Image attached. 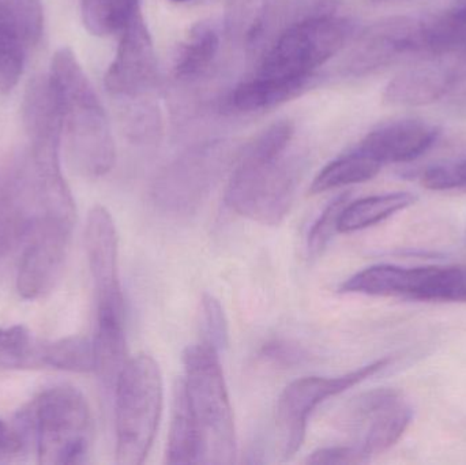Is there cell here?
<instances>
[{
    "instance_id": "obj_33",
    "label": "cell",
    "mask_w": 466,
    "mask_h": 465,
    "mask_svg": "<svg viewBox=\"0 0 466 465\" xmlns=\"http://www.w3.org/2000/svg\"><path fill=\"white\" fill-rule=\"evenodd\" d=\"M202 314L208 335L207 343L218 351L226 349L228 346V321L223 306L213 295L205 294L202 298Z\"/></svg>"
},
{
    "instance_id": "obj_7",
    "label": "cell",
    "mask_w": 466,
    "mask_h": 465,
    "mask_svg": "<svg viewBox=\"0 0 466 465\" xmlns=\"http://www.w3.org/2000/svg\"><path fill=\"white\" fill-rule=\"evenodd\" d=\"M353 25L345 16H320L290 27L259 56L255 76L312 78L350 41Z\"/></svg>"
},
{
    "instance_id": "obj_9",
    "label": "cell",
    "mask_w": 466,
    "mask_h": 465,
    "mask_svg": "<svg viewBox=\"0 0 466 465\" xmlns=\"http://www.w3.org/2000/svg\"><path fill=\"white\" fill-rule=\"evenodd\" d=\"M390 362V358H385L344 376L306 377L288 385L279 396L276 409L277 442L282 460H289L300 450L309 417L323 401L361 384L388 368Z\"/></svg>"
},
{
    "instance_id": "obj_2",
    "label": "cell",
    "mask_w": 466,
    "mask_h": 465,
    "mask_svg": "<svg viewBox=\"0 0 466 465\" xmlns=\"http://www.w3.org/2000/svg\"><path fill=\"white\" fill-rule=\"evenodd\" d=\"M48 78L71 167L85 177H104L116 161L111 123L92 82L67 46L52 57Z\"/></svg>"
},
{
    "instance_id": "obj_21",
    "label": "cell",
    "mask_w": 466,
    "mask_h": 465,
    "mask_svg": "<svg viewBox=\"0 0 466 465\" xmlns=\"http://www.w3.org/2000/svg\"><path fill=\"white\" fill-rule=\"evenodd\" d=\"M29 30L15 16L0 8V93L7 95L18 85L27 54L37 45Z\"/></svg>"
},
{
    "instance_id": "obj_11",
    "label": "cell",
    "mask_w": 466,
    "mask_h": 465,
    "mask_svg": "<svg viewBox=\"0 0 466 465\" xmlns=\"http://www.w3.org/2000/svg\"><path fill=\"white\" fill-rule=\"evenodd\" d=\"M74 223L54 216L35 218L16 273V289L24 299H41L55 288L65 268Z\"/></svg>"
},
{
    "instance_id": "obj_38",
    "label": "cell",
    "mask_w": 466,
    "mask_h": 465,
    "mask_svg": "<svg viewBox=\"0 0 466 465\" xmlns=\"http://www.w3.org/2000/svg\"><path fill=\"white\" fill-rule=\"evenodd\" d=\"M374 3H399V2H408V0H371Z\"/></svg>"
},
{
    "instance_id": "obj_40",
    "label": "cell",
    "mask_w": 466,
    "mask_h": 465,
    "mask_svg": "<svg viewBox=\"0 0 466 465\" xmlns=\"http://www.w3.org/2000/svg\"><path fill=\"white\" fill-rule=\"evenodd\" d=\"M466 0H459V3H464Z\"/></svg>"
},
{
    "instance_id": "obj_14",
    "label": "cell",
    "mask_w": 466,
    "mask_h": 465,
    "mask_svg": "<svg viewBox=\"0 0 466 465\" xmlns=\"http://www.w3.org/2000/svg\"><path fill=\"white\" fill-rule=\"evenodd\" d=\"M466 87L465 57L431 56L405 68L389 82L386 103L393 106H420L437 103L446 96Z\"/></svg>"
},
{
    "instance_id": "obj_26",
    "label": "cell",
    "mask_w": 466,
    "mask_h": 465,
    "mask_svg": "<svg viewBox=\"0 0 466 465\" xmlns=\"http://www.w3.org/2000/svg\"><path fill=\"white\" fill-rule=\"evenodd\" d=\"M25 191L26 182L22 172L0 183V256L32 227L33 220L25 212Z\"/></svg>"
},
{
    "instance_id": "obj_31",
    "label": "cell",
    "mask_w": 466,
    "mask_h": 465,
    "mask_svg": "<svg viewBox=\"0 0 466 465\" xmlns=\"http://www.w3.org/2000/svg\"><path fill=\"white\" fill-rule=\"evenodd\" d=\"M421 185L435 191L466 188V155L457 160L434 164L424 169Z\"/></svg>"
},
{
    "instance_id": "obj_19",
    "label": "cell",
    "mask_w": 466,
    "mask_h": 465,
    "mask_svg": "<svg viewBox=\"0 0 466 465\" xmlns=\"http://www.w3.org/2000/svg\"><path fill=\"white\" fill-rule=\"evenodd\" d=\"M312 78H277L254 76L233 89L228 103L238 112H259L281 106L311 86Z\"/></svg>"
},
{
    "instance_id": "obj_23",
    "label": "cell",
    "mask_w": 466,
    "mask_h": 465,
    "mask_svg": "<svg viewBox=\"0 0 466 465\" xmlns=\"http://www.w3.org/2000/svg\"><path fill=\"white\" fill-rule=\"evenodd\" d=\"M199 461H201V448H199L198 433L191 417L185 384L180 379L174 390L167 463L199 464Z\"/></svg>"
},
{
    "instance_id": "obj_16",
    "label": "cell",
    "mask_w": 466,
    "mask_h": 465,
    "mask_svg": "<svg viewBox=\"0 0 466 465\" xmlns=\"http://www.w3.org/2000/svg\"><path fill=\"white\" fill-rule=\"evenodd\" d=\"M85 248L97 295V313L125 316L117 265L119 240L116 227L111 213L101 205H96L87 215Z\"/></svg>"
},
{
    "instance_id": "obj_10",
    "label": "cell",
    "mask_w": 466,
    "mask_h": 465,
    "mask_svg": "<svg viewBox=\"0 0 466 465\" xmlns=\"http://www.w3.org/2000/svg\"><path fill=\"white\" fill-rule=\"evenodd\" d=\"M426 55V19L390 16L367 26L353 41L344 60V73L366 76L396 63Z\"/></svg>"
},
{
    "instance_id": "obj_8",
    "label": "cell",
    "mask_w": 466,
    "mask_h": 465,
    "mask_svg": "<svg viewBox=\"0 0 466 465\" xmlns=\"http://www.w3.org/2000/svg\"><path fill=\"white\" fill-rule=\"evenodd\" d=\"M339 292L421 302L466 303V265L420 268L374 265L347 278Z\"/></svg>"
},
{
    "instance_id": "obj_5",
    "label": "cell",
    "mask_w": 466,
    "mask_h": 465,
    "mask_svg": "<svg viewBox=\"0 0 466 465\" xmlns=\"http://www.w3.org/2000/svg\"><path fill=\"white\" fill-rule=\"evenodd\" d=\"M116 461L139 465L147 460L163 411V379L157 362L141 354L128 359L115 388Z\"/></svg>"
},
{
    "instance_id": "obj_3",
    "label": "cell",
    "mask_w": 466,
    "mask_h": 465,
    "mask_svg": "<svg viewBox=\"0 0 466 465\" xmlns=\"http://www.w3.org/2000/svg\"><path fill=\"white\" fill-rule=\"evenodd\" d=\"M22 119L30 142V185L40 213L76 218V202L60 168L62 123L48 76H35L30 81Z\"/></svg>"
},
{
    "instance_id": "obj_20",
    "label": "cell",
    "mask_w": 466,
    "mask_h": 465,
    "mask_svg": "<svg viewBox=\"0 0 466 465\" xmlns=\"http://www.w3.org/2000/svg\"><path fill=\"white\" fill-rule=\"evenodd\" d=\"M95 373L106 390H114L120 374L127 365L123 316L115 313H97V329L93 339Z\"/></svg>"
},
{
    "instance_id": "obj_34",
    "label": "cell",
    "mask_w": 466,
    "mask_h": 465,
    "mask_svg": "<svg viewBox=\"0 0 466 465\" xmlns=\"http://www.w3.org/2000/svg\"><path fill=\"white\" fill-rule=\"evenodd\" d=\"M0 7L19 19L35 38L44 32V13L41 0H0Z\"/></svg>"
},
{
    "instance_id": "obj_4",
    "label": "cell",
    "mask_w": 466,
    "mask_h": 465,
    "mask_svg": "<svg viewBox=\"0 0 466 465\" xmlns=\"http://www.w3.org/2000/svg\"><path fill=\"white\" fill-rule=\"evenodd\" d=\"M183 363V384L201 448L199 464H232L235 420L218 351L210 344H197L186 349Z\"/></svg>"
},
{
    "instance_id": "obj_6",
    "label": "cell",
    "mask_w": 466,
    "mask_h": 465,
    "mask_svg": "<svg viewBox=\"0 0 466 465\" xmlns=\"http://www.w3.org/2000/svg\"><path fill=\"white\" fill-rule=\"evenodd\" d=\"M25 422L35 436L38 463H86L95 430L89 404L76 388L62 385L41 393Z\"/></svg>"
},
{
    "instance_id": "obj_35",
    "label": "cell",
    "mask_w": 466,
    "mask_h": 465,
    "mask_svg": "<svg viewBox=\"0 0 466 465\" xmlns=\"http://www.w3.org/2000/svg\"><path fill=\"white\" fill-rule=\"evenodd\" d=\"M367 461H370V458L359 445H355V447L320 448L307 459L309 464L326 465L364 464Z\"/></svg>"
},
{
    "instance_id": "obj_17",
    "label": "cell",
    "mask_w": 466,
    "mask_h": 465,
    "mask_svg": "<svg viewBox=\"0 0 466 465\" xmlns=\"http://www.w3.org/2000/svg\"><path fill=\"white\" fill-rule=\"evenodd\" d=\"M440 134L437 126L424 120H393L367 134L356 147L382 166L410 163L429 152Z\"/></svg>"
},
{
    "instance_id": "obj_1",
    "label": "cell",
    "mask_w": 466,
    "mask_h": 465,
    "mask_svg": "<svg viewBox=\"0 0 466 465\" xmlns=\"http://www.w3.org/2000/svg\"><path fill=\"white\" fill-rule=\"evenodd\" d=\"M293 136V123L279 120L244 147L227 186L229 209L263 226L287 217L301 172L300 161L288 157Z\"/></svg>"
},
{
    "instance_id": "obj_28",
    "label": "cell",
    "mask_w": 466,
    "mask_h": 465,
    "mask_svg": "<svg viewBox=\"0 0 466 465\" xmlns=\"http://www.w3.org/2000/svg\"><path fill=\"white\" fill-rule=\"evenodd\" d=\"M46 341L35 338L22 325L0 328V369L3 370H35L46 369Z\"/></svg>"
},
{
    "instance_id": "obj_29",
    "label": "cell",
    "mask_w": 466,
    "mask_h": 465,
    "mask_svg": "<svg viewBox=\"0 0 466 465\" xmlns=\"http://www.w3.org/2000/svg\"><path fill=\"white\" fill-rule=\"evenodd\" d=\"M429 56L465 57L466 59V2L435 18L426 19Z\"/></svg>"
},
{
    "instance_id": "obj_39",
    "label": "cell",
    "mask_w": 466,
    "mask_h": 465,
    "mask_svg": "<svg viewBox=\"0 0 466 465\" xmlns=\"http://www.w3.org/2000/svg\"><path fill=\"white\" fill-rule=\"evenodd\" d=\"M172 2L183 3V2H190V0H172Z\"/></svg>"
},
{
    "instance_id": "obj_22",
    "label": "cell",
    "mask_w": 466,
    "mask_h": 465,
    "mask_svg": "<svg viewBox=\"0 0 466 465\" xmlns=\"http://www.w3.org/2000/svg\"><path fill=\"white\" fill-rule=\"evenodd\" d=\"M416 197L407 191L400 193L380 194L366 197L358 201L348 202L342 209L337 223V232L350 234L370 228L396 213L412 207Z\"/></svg>"
},
{
    "instance_id": "obj_13",
    "label": "cell",
    "mask_w": 466,
    "mask_h": 465,
    "mask_svg": "<svg viewBox=\"0 0 466 465\" xmlns=\"http://www.w3.org/2000/svg\"><path fill=\"white\" fill-rule=\"evenodd\" d=\"M413 411L400 390H371L359 396L348 407L347 423L360 431L359 447L370 459L390 450L412 422Z\"/></svg>"
},
{
    "instance_id": "obj_18",
    "label": "cell",
    "mask_w": 466,
    "mask_h": 465,
    "mask_svg": "<svg viewBox=\"0 0 466 465\" xmlns=\"http://www.w3.org/2000/svg\"><path fill=\"white\" fill-rule=\"evenodd\" d=\"M341 0H273L249 30L248 44L254 54L262 55L274 40L296 25L309 19L339 14Z\"/></svg>"
},
{
    "instance_id": "obj_32",
    "label": "cell",
    "mask_w": 466,
    "mask_h": 465,
    "mask_svg": "<svg viewBox=\"0 0 466 465\" xmlns=\"http://www.w3.org/2000/svg\"><path fill=\"white\" fill-rule=\"evenodd\" d=\"M348 202H350V194H341L323 209L318 220L315 221L309 234V251L312 257L319 256L330 242L334 232H337L339 215Z\"/></svg>"
},
{
    "instance_id": "obj_24",
    "label": "cell",
    "mask_w": 466,
    "mask_h": 465,
    "mask_svg": "<svg viewBox=\"0 0 466 465\" xmlns=\"http://www.w3.org/2000/svg\"><path fill=\"white\" fill-rule=\"evenodd\" d=\"M220 51V35L213 25L199 22L191 27L186 40L180 44L175 57L174 71L177 78H198L215 62Z\"/></svg>"
},
{
    "instance_id": "obj_36",
    "label": "cell",
    "mask_w": 466,
    "mask_h": 465,
    "mask_svg": "<svg viewBox=\"0 0 466 465\" xmlns=\"http://www.w3.org/2000/svg\"><path fill=\"white\" fill-rule=\"evenodd\" d=\"M260 357L263 359L270 360L274 365L290 368V366L303 363L309 355H307L306 349H301L298 344L287 340H273L262 347Z\"/></svg>"
},
{
    "instance_id": "obj_15",
    "label": "cell",
    "mask_w": 466,
    "mask_h": 465,
    "mask_svg": "<svg viewBox=\"0 0 466 465\" xmlns=\"http://www.w3.org/2000/svg\"><path fill=\"white\" fill-rule=\"evenodd\" d=\"M157 56L142 10L120 35L104 84L116 97H138L157 81Z\"/></svg>"
},
{
    "instance_id": "obj_37",
    "label": "cell",
    "mask_w": 466,
    "mask_h": 465,
    "mask_svg": "<svg viewBox=\"0 0 466 465\" xmlns=\"http://www.w3.org/2000/svg\"><path fill=\"white\" fill-rule=\"evenodd\" d=\"M24 436L18 429L0 420V464L13 463L25 452Z\"/></svg>"
},
{
    "instance_id": "obj_25",
    "label": "cell",
    "mask_w": 466,
    "mask_h": 465,
    "mask_svg": "<svg viewBox=\"0 0 466 465\" xmlns=\"http://www.w3.org/2000/svg\"><path fill=\"white\" fill-rule=\"evenodd\" d=\"M382 164L355 147L350 152L330 161L312 182L311 194L325 193L334 188L347 187L369 182L380 174Z\"/></svg>"
},
{
    "instance_id": "obj_30",
    "label": "cell",
    "mask_w": 466,
    "mask_h": 465,
    "mask_svg": "<svg viewBox=\"0 0 466 465\" xmlns=\"http://www.w3.org/2000/svg\"><path fill=\"white\" fill-rule=\"evenodd\" d=\"M46 368L71 373L95 371L93 340L84 336H70L55 341H46Z\"/></svg>"
},
{
    "instance_id": "obj_27",
    "label": "cell",
    "mask_w": 466,
    "mask_h": 465,
    "mask_svg": "<svg viewBox=\"0 0 466 465\" xmlns=\"http://www.w3.org/2000/svg\"><path fill=\"white\" fill-rule=\"evenodd\" d=\"M141 11L139 0H82L81 16L90 35L97 37L122 35Z\"/></svg>"
},
{
    "instance_id": "obj_12",
    "label": "cell",
    "mask_w": 466,
    "mask_h": 465,
    "mask_svg": "<svg viewBox=\"0 0 466 465\" xmlns=\"http://www.w3.org/2000/svg\"><path fill=\"white\" fill-rule=\"evenodd\" d=\"M223 163V156L215 149L183 156L156 180L152 190L156 207L172 216L196 212L209 196Z\"/></svg>"
}]
</instances>
